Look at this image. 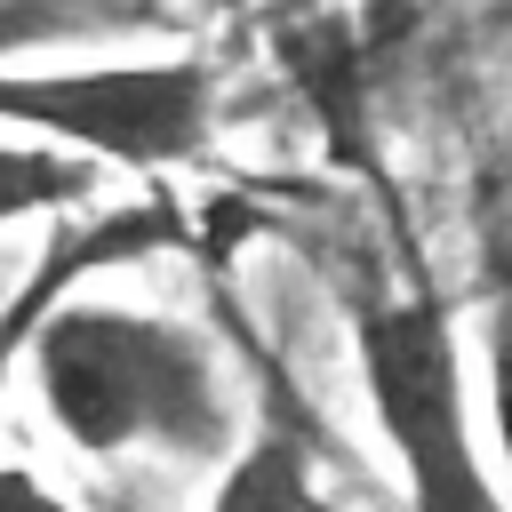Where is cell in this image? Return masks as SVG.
<instances>
[{
    "mask_svg": "<svg viewBox=\"0 0 512 512\" xmlns=\"http://www.w3.org/2000/svg\"><path fill=\"white\" fill-rule=\"evenodd\" d=\"M0 136L56 144L96 168H192L216 136L208 56H104V64H0Z\"/></svg>",
    "mask_w": 512,
    "mask_h": 512,
    "instance_id": "3957f363",
    "label": "cell"
},
{
    "mask_svg": "<svg viewBox=\"0 0 512 512\" xmlns=\"http://www.w3.org/2000/svg\"><path fill=\"white\" fill-rule=\"evenodd\" d=\"M480 368H488V432H496V464L512 472V288H504L496 312H488V352H480Z\"/></svg>",
    "mask_w": 512,
    "mask_h": 512,
    "instance_id": "9c48e42d",
    "label": "cell"
},
{
    "mask_svg": "<svg viewBox=\"0 0 512 512\" xmlns=\"http://www.w3.org/2000/svg\"><path fill=\"white\" fill-rule=\"evenodd\" d=\"M264 16H288V8H328V0H256Z\"/></svg>",
    "mask_w": 512,
    "mask_h": 512,
    "instance_id": "8fae6325",
    "label": "cell"
},
{
    "mask_svg": "<svg viewBox=\"0 0 512 512\" xmlns=\"http://www.w3.org/2000/svg\"><path fill=\"white\" fill-rule=\"evenodd\" d=\"M192 224H184V208L168 200V192H144V200H112V208H80V224H64L40 256H32V272L16 280V296L0 304V392H8V376L24 368V336H32V320L64 296V288H80V280H104L112 264H144V256H168L176 240H184Z\"/></svg>",
    "mask_w": 512,
    "mask_h": 512,
    "instance_id": "5b68a950",
    "label": "cell"
},
{
    "mask_svg": "<svg viewBox=\"0 0 512 512\" xmlns=\"http://www.w3.org/2000/svg\"><path fill=\"white\" fill-rule=\"evenodd\" d=\"M352 360H360L368 416L400 464L408 512H512V496L480 448L464 344H456V312L440 288L360 296L352 304Z\"/></svg>",
    "mask_w": 512,
    "mask_h": 512,
    "instance_id": "7a4b0ae2",
    "label": "cell"
},
{
    "mask_svg": "<svg viewBox=\"0 0 512 512\" xmlns=\"http://www.w3.org/2000/svg\"><path fill=\"white\" fill-rule=\"evenodd\" d=\"M0 512H72V496H56L32 464H0Z\"/></svg>",
    "mask_w": 512,
    "mask_h": 512,
    "instance_id": "30bf717a",
    "label": "cell"
},
{
    "mask_svg": "<svg viewBox=\"0 0 512 512\" xmlns=\"http://www.w3.org/2000/svg\"><path fill=\"white\" fill-rule=\"evenodd\" d=\"M216 16H256V0H208Z\"/></svg>",
    "mask_w": 512,
    "mask_h": 512,
    "instance_id": "7c38bea8",
    "label": "cell"
},
{
    "mask_svg": "<svg viewBox=\"0 0 512 512\" xmlns=\"http://www.w3.org/2000/svg\"><path fill=\"white\" fill-rule=\"evenodd\" d=\"M152 24H160V8H144V0H0V64L64 48V40L152 32Z\"/></svg>",
    "mask_w": 512,
    "mask_h": 512,
    "instance_id": "52a82bcc",
    "label": "cell"
},
{
    "mask_svg": "<svg viewBox=\"0 0 512 512\" xmlns=\"http://www.w3.org/2000/svg\"><path fill=\"white\" fill-rule=\"evenodd\" d=\"M88 192H96V160H72V152H56V144H16V136H0V224L88 208Z\"/></svg>",
    "mask_w": 512,
    "mask_h": 512,
    "instance_id": "ba28073f",
    "label": "cell"
},
{
    "mask_svg": "<svg viewBox=\"0 0 512 512\" xmlns=\"http://www.w3.org/2000/svg\"><path fill=\"white\" fill-rule=\"evenodd\" d=\"M200 512H328L320 472H312V432L288 392H272L256 432L224 448V472Z\"/></svg>",
    "mask_w": 512,
    "mask_h": 512,
    "instance_id": "8992f818",
    "label": "cell"
},
{
    "mask_svg": "<svg viewBox=\"0 0 512 512\" xmlns=\"http://www.w3.org/2000/svg\"><path fill=\"white\" fill-rule=\"evenodd\" d=\"M264 40L296 88V104L312 112L320 128V152L336 168H360V176H384L376 160V24L352 8V0H328V8H288V16H264Z\"/></svg>",
    "mask_w": 512,
    "mask_h": 512,
    "instance_id": "277c9868",
    "label": "cell"
},
{
    "mask_svg": "<svg viewBox=\"0 0 512 512\" xmlns=\"http://www.w3.org/2000/svg\"><path fill=\"white\" fill-rule=\"evenodd\" d=\"M24 368L48 416L64 424V440L88 456H128V448L224 456L240 440L216 352L168 312L96 296V280L64 288L32 320Z\"/></svg>",
    "mask_w": 512,
    "mask_h": 512,
    "instance_id": "6da1fadb",
    "label": "cell"
}]
</instances>
